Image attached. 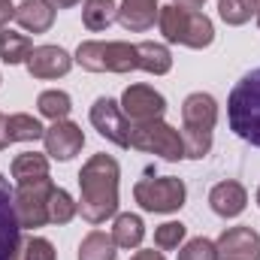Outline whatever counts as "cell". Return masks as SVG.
I'll return each mask as SVG.
<instances>
[{"instance_id": "obj_33", "label": "cell", "mask_w": 260, "mask_h": 260, "mask_svg": "<svg viewBox=\"0 0 260 260\" xmlns=\"http://www.w3.org/2000/svg\"><path fill=\"white\" fill-rule=\"evenodd\" d=\"M9 145V133H6V115L0 112V151Z\"/></svg>"}, {"instance_id": "obj_31", "label": "cell", "mask_w": 260, "mask_h": 260, "mask_svg": "<svg viewBox=\"0 0 260 260\" xmlns=\"http://www.w3.org/2000/svg\"><path fill=\"white\" fill-rule=\"evenodd\" d=\"M9 18H15V6L9 0H0V27H6Z\"/></svg>"}, {"instance_id": "obj_20", "label": "cell", "mask_w": 260, "mask_h": 260, "mask_svg": "<svg viewBox=\"0 0 260 260\" xmlns=\"http://www.w3.org/2000/svg\"><path fill=\"white\" fill-rule=\"evenodd\" d=\"M118 18V6H115V0H85V6H82V21H85V27L88 30H106L112 21Z\"/></svg>"}, {"instance_id": "obj_9", "label": "cell", "mask_w": 260, "mask_h": 260, "mask_svg": "<svg viewBox=\"0 0 260 260\" xmlns=\"http://www.w3.org/2000/svg\"><path fill=\"white\" fill-rule=\"evenodd\" d=\"M21 224L15 215V194L9 191V182L0 176V260H21Z\"/></svg>"}, {"instance_id": "obj_3", "label": "cell", "mask_w": 260, "mask_h": 260, "mask_svg": "<svg viewBox=\"0 0 260 260\" xmlns=\"http://www.w3.org/2000/svg\"><path fill=\"white\" fill-rule=\"evenodd\" d=\"M227 118H230V130L239 139L260 148V67L242 76L230 91Z\"/></svg>"}, {"instance_id": "obj_25", "label": "cell", "mask_w": 260, "mask_h": 260, "mask_svg": "<svg viewBox=\"0 0 260 260\" xmlns=\"http://www.w3.org/2000/svg\"><path fill=\"white\" fill-rule=\"evenodd\" d=\"M257 12H260V0H218V15L233 27L245 24Z\"/></svg>"}, {"instance_id": "obj_24", "label": "cell", "mask_w": 260, "mask_h": 260, "mask_svg": "<svg viewBox=\"0 0 260 260\" xmlns=\"http://www.w3.org/2000/svg\"><path fill=\"white\" fill-rule=\"evenodd\" d=\"M30 52H34V43H30L24 34L0 30V58H3L6 64H24Z\"/></svg>"}, {"instance_id": "obj_29", "label": "cell", "mask_w": 260, "mask_h": 260, "mask_svg": "<svg viewBox=\"0 0 260 260\" xmlns=\"http://www.w3.org/2000/svg\"><path fill=\"white\" fill-rule=\"evenodd\" d=\"M179 260H218V248H215L212 239L197 236V239H191V242L179 251Z\"/></svg>"}, {"instance_id": "obj_17", "label": "cell", "mask_w": 260, "mask_h": 260, "mask_svg": "<svg viewBox=\"0 0 260 260\" xmlns=\"http://www.w3.org/2000/svg\"><path fill=\"white\" fill-rule=\"evenodd\" d=\"M15 21L27 34H46L55 24V3L52 0H24L15 6Z\"/></svg>"}, {"instance_id": "obj_36", "label": "cell", "mask_w": 260, "mask_h": 260, "mask_svg": "<svg viewBox=\"0 0 260 260\" xmlns=\"http://www.w3.org/2000/svg\"><path fill=\"white\" fill-rule=\"evenodd\" d=\"M257 206H260V188H257Z\"/></svg>"}, {"instance_id": "obj_10", "label": "cell", "mask_w": 260, "mask_h": 260, "mask_svg": "<svg viewBox=\"0 0 260 260\" xmlns=\"http://www.w3.org/2000/svg\"><path fill=\"white\" fill-rule=\"evenodd\" d=\"M91 124L103 139H109L121 148H130V121L121 112V103H115L109 97H97L91 106Z\"/></svg>"}, {"instance_id": "obj_35", "label": "cell", "mask_w": 260, "mask_h": 260, "mask_svg": "<svg viewBox=\"0 0 260 260\" xmlns=\"http://www.w3.org/2000/svg\"><path fill=\"white\" fill-rule=\"evenodd\" d=\"M52 3H55L58 9H70V6H76L79 0H52Z\"/></svg>"}, {"instance_id": "obj_2", "label": "cell", "mask_w": 260, "mask_h": 260, "mask_svg": "<svg viewBox=\"0 0 260 260\" xmlns=\"http://www.w3.org/2000/svg\"><path fill=\"white\" fill-rule=\"evenodd\" d=\"M157 24H160V34H164L167 43H179V46H188V49H206L215 40L212 18L200 9H188V6H179V3L160 6Z\"/></svg>"}, {"instance_id": "obj_32", "label": "cell", "mask_w": 260, "mask_h": 260, "mask_svg": "<svg viewBox=\"0 0 260 260\" xmlns=\"http://www.w3.org/2000/svg\"><path fill=\"white\" fill-rule=\"evenodd\" d=\"M130 260H167V257H164L160 251H154V248H151V251H136Z\"/></svg>"}, {"instance_id": "obj_4", "label": "cell", "mask_w": 260, "mask_h": 260, "mask_svg": "<svg viewBox=\"0 0 260 260\" xmlns=\"http://www.w3.org/2000/svg\"><path fill=\"white\" fill-rule=\"evenodd\" d=\"M218 121V103L212 94L197 91L182 103V139H185V157H206L212 148V130Z\"/></svg>"}, {"instance_id": "obj_8", "label": "cell", "mask_w": 260, "mask_h": 260, "mask_svg": "<svg viewBox=\"0 0 260 260\" xmlns=\"http://www.w3.org/2000/svg\"><path fill=\"white\" fill-rule=\"evenodd\" d=\"M52 191H55L52 179L18 185V191H15V215H18L21 230H37V227L49 224V197H52Z\"/></svg>"}, {"instance_id": "obj_23", "label": "cell", "mask_w": 260, "mask_h": 260, "mask_svg": "<svg viewBox=\"0 0 260 260\" xmlns=\"http://www.w3.org/2000/svg\"><path fill=\"white\" fill-rule=\"evenodd\" d=\"M6 133H9V142H37V139H43L46 127L34 115L15 112V115L6 118Z\"/></svg>"}, {"instance_id": "obj_21", "label": "cell", "mask_w": 260, "mask_h": 260, "mask_svg": "<svg viewBox=\"0 0 260 260\" xmlns=\"http://www.w3.org/2000/svg\"><path fill=\"white\" fill-rule=\"evenodd\" d=\"M136 49H139V70H145L151 76H164V73L173 70V55H170L167 46H160V43H139Z\"/></svg>"}, {"instance_id": "obj_26", "label": "cell", "mask_w": 260, "mask_h": 260, "mask_svg": "<svg viewBox=\"0 0 260 260\" xmlns=\"http://www.w3.org/2000/svg\"><path fill=\"white\" fill-rule=\"evenodd\" d=\"M37 106H40V115H46L52 121H64L73 109V100L67 91H43L37 97Z\"/></svg>"}, {"instance_id": "obj_30", "label": "cell", "mask_w": 260, "mask_h": 260, "mask_svg": "<svg viewBox=\"0 0 260 260\" xmlns=\"http://www.w3.org/2000/svg\"><path fill=\"white\" fill-rule=\"evenodd\" d=\"M21 260H58L55 254V245L43 236H30L24 239V248H21Z\"/></svg>"}, {"instance_id": "obj_11", "label": "cell", "mask_w": 260, "mask_h": 260, "mask_svg": "<svg viewBox=\"0 0 260 260\" xmlns=\"http://www.w3.org/2000/svg\"><path fill=\"white\" fill-rule=\"evenodd\" d=\"M121 112L127 115V121H133V124L157 121L167 112V100L151 85H130L127 91L121 94Z\"/></svg>"}, {"instance_id": "obj_16", "label": "cell", "mask_w": 260, "mask_h": 260, "mask_svg": "<svg viewBox=\"0 0 260 260\" xmlns=\"http://www.w3.org/2000/svg\"><path fill=\"white\" fill-rule=\"evenodd\" d=\"M157 15H160L157 0H121V6H118V21L130 34L148 30Z\"/></svg>"}, {"instance_id": "obj_34", "label": "cell", "mask_w": 260, "mask_h": 260, "mask_svg": "<svg viewBox=\"0 0 260 260\" xmlns=\"http://www.w3.org/2000/svg\"><path fill=\"white\" fill-rule=\"evenodd\" d=\"M179 6H188V9H203V3L206 0H176Z\"/></svg>"}, {"instance_id": "obj_28", "label": "cell", "mask_w": 260, "mask_h": 260, "mask_svg": "<svg viewBox=\"0 0 260 260\" xmlns=\"http://www.w3.org/2000/svg\"><path fill=\"white\" fill-rule=\"evenodd\" d=\"M185 230H188V227H185L182 221H167V224H160V227L154 230V245H157L160 251H173V248L182 245Z\"/></svg>"}, {"instance_id": "obj_27", "label": "cell", "mask_w": 260, "mask_h": 260, "mask_svg": "<svg viewBox=\"0 0 260 260\" xmlns=\"http://www.w3.org/2000/svg\"><path fill=\"white\" fill-rule=\"evenodd\" d=\"M76 212H79V203L67 194L64 188H55L52 197H49V224H58V227L70 224L76 218Z\"/></svg>"}, {"instance_id": "obj_18", "label": "cell", "mask_w": 260, "mask_h": 260, "mask_svg": "<svg viewBox=\"0 0 260 260\" xmlns=\"http://www.w3.org/2000/svg\"><path fill=\"white\" fill-rule=\"evenodd\" d=\"M15 185H27V182H40V179H49V157L40 154V151H21L12 167H9Z\"/></svg>"}, {"instance_id": "obj_7", "label": "cell", "mask_w": 260, "mask_h": 260, "mask_svg": "<svg viewBox=\"0 0 260 260\" xmlns=\"http://www.w3.org/2000/svg\"><path fill=\"white\" fill-rule=\"evenodd\" d=\"M133 197H136V203L145 209V212H160V215H167V212H179L182 206H185V182L182 179H176V176H160V179H142V182H136V188H133Z\"/></svg>"}, {"instance_id": "obj_5", "label": "cell", "mask_w": 260, "mask_h": 260, "mask_svg": "<svg viewBox=\"0 0 260 260\" xmlns=\"http://www.w3.org/2000/svg\"><path fill=\"white\" fill-rule=\"evenodd\" d=\"M73 61L91 73H133V70H139V49L130 43L88 40L76 49Z\"/></svg>"}, {"instance_id": "obj_12", "label": "cell", "mask_w": 260, "mask_h": 260, "mask_svg": "<svg viewBox=\"0 0 260 260\" xmlns=\"http://www.w3.org/2000/svg\"><path fill=\"white\" fill-rule=\"evenodd\" d=\"M43 142H46V154H52L55 160H73L85 145V133L79 124L64 118V121H52V127H46Z\"/></svg>"}, {"instance_id": "obj_37", "label": "cell", "mask_w": 260, "mask_h": 260, "mask_svg": "<svg viewBox=\"0 0 260 260\" xmlns=\"http://www.w3.org/2000/svg\"><path fill=\"white\" fill-rule=\"evenodd\" d=\"M257 27H260V12H257Z\"/></svg>"}, {"instance_id": "obj_14", "label": "cell", "mask_w": 260, "mask_h": 260, "mask_svg": "<svg viewBox=\"0 0 260 260\" xmlns=\"http://www.w3.org/2000/svg\"><path fill=\"white\" fill-rule=\"evenodd\" d=\"M27 73L34 79H58V76H67L70 67H73V58L70 52H64L61 46H37L30 55H27Z\"/></svg>"}, {"instance_id": "obj_19", "label": "cell", "mask_w": 260, "mask_h": 260, "mask_svg": "<svg viewBox=\"0 0 260 260\" xmlns=\"http://www.w3.org/2000/svg\"><path fill=\"white\" fill-rule=\"evenodd\" d=\"M145 239V224L139 215H118L115 218V227H112V242L118 248H139V242Z\"/></svg>"}, {"instance_id": "obj_22", "label": "cell", "mask_w": 260, "mask_h": 260, "mask_svg": "<svg viewBox=\"0 0 260 260\" xmlns=\"http://www.w3.org/2000/svg\"><path fill=\"white\" fill-rule=\"evenodd\" d=\"M115 248L118 245L112 242V236H106L103 230H91L79 245V260H115L118 257Z\"/></svg>"}, {"instance_id": "obj_15", "label": "cell", "mask_w": 260, "mask_h": 260, "mask_svg": "<svg viewBox=\"0 0 260 260\" xmlns=\"http://www.w3.org/2000/svg\"><path fill=\"white\" fill-rule=\"evenodd\" d=\"M245 203H248V194L239 182H221L209 191V206L215 215L221 218H236L245 212Z\"/></svg>"}, {"instance_id": "obj_1", "label": "cell", "mask_w": 260, "mask_h": 260, "mask_svg": "<svg viewBox=\"0 0 260 260\" xmlns=\"http://www.w3.org/2000/svg\"><path fill=\"white\" fill-rule=\"evenodd\" d=\"M118 160L112 154H91L79 173V212L88 224H103L118 212Z\"/></svg>"}, {"instance_id": "obj_13", "label": "cell", "mask_w": 260, "mask_h": 260, "mask_svg": "<svg viewBox=\"0 0 260 260\" xmlns=\"http://www.w3.org/2000/svg\"><path fill=\"white\" fill-rule=\"evenodd\" d=\"M221 260H260V233L251 227H230L215 242Z\"/></svg>"}, {"instance_id": "obj_6", "label": "cell", "mask_w": 260, "mask_h": 260, "mask_svg": "<svg viewBox=\"0 0 260 260\" xmlns=\"http://www.w3.org/2000/svg\"><path fill=\"white\" fill-rule=\"evenodd\" d=\"M130 148L157 154V157H164L170 164H176V160L185 157V139H182V133L173 124H167L164 118L145 121V124H133L130 127Z\"/></svg>"}]
</instances>
